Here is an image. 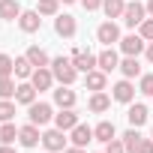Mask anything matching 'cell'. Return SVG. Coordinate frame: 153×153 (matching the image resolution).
I'll return each instance as SVG.
<instances>
[{
    "label": "cell",
    "instance_id": "obj_1",
    "mask_svg": "<svg viewBox=\"0 0 153 153\" xmlns=\"http://www.w3.org/2000/svg\"><path fill=\"white\" fill-rule=\"evenodd\" d=\"M51 72H54V78L60 84H72L75 78H78V69H75L72 57H54L51 60Z\"/></svg>",
    "mask_w": 153,
    "mask_h": 153
},
{
    "label": "cell",
    "instance_id": "obj_2",
    "mask_svg": "<svg viewBox=\"0 0 153 153\" xmlns=\"http://www.w3.org/2000/svg\"><path fill=\"white\" fill-rule=\"evenodd\" d=\"M144 18H147V6L138 3V0H129L126 9H123V21H126V27H141Z\"/></svg>",
    "mask_w": 153,
    "mask_h": 153
},
{
    "label": "cell",
    "instance_id": "obj_3",
    "mask_svg": "<svg viewBox=\"0 0 153 153\" xmlns=\"http://www.w3.org/2000/svg\"><path fill=\"white\" fill-rule=\"evenodd\" d=\"M30 111H27V117H30V123H36V126H45L48 120H54V108L48 105V102H33V105H27Z\"/></svg>",
    "mask_w": 153,
    "mask_h": 153
},
{
    "label": "cell",
    "instance_id": "obj_4",
    "mask_svg": "<svg viewBox=\"0 0 153 153\" xmlns=\"http://www.w3.org/2000/svg\"><path fill=\"white\" fill-rule=\"evenodd\" d=\"M96 39H99L105 48H111V45H114V42H120L123 36H120V27H117L114 21H105V24H99V27H96Z\"/></svg>",
    "mask_w": 153,
    "mask_h": 153
},
{
    "label": "cell",
    "instance_id": "obj_5",
    "mask_svg": "<svg viewBox=\"0 0 153 153\" xmlns=\"http://www.w3.org/2000/svg\"><path fill=\"white\" fill-rule=\"evenodd\" d=\"M42 144H45V150L48 153H63L66 150V135H63V129H48L45 135H42Z\"/></svg>",
    "mask_w": 153,
    "mask_h": 153
},
{
    "label": "cell",
    "instance_id": "obj_6",
    "mask_svg": "<svg viewBox=\"0 0 153 153\" xmlns=\"http://www.w3.org/2000/svg\"><path fill=\"white\" fill-rule=\"evenodd\" d=\"M120 51H123L126 57H138L141 51H147V45H144L141 33H138V36H135V33H129V36H123V39H120Z\"/></svg>",
    "mask_w": 153,
    "mask_h": 153
},
{
    "label": "cell",
    "instance_id": "obj_7",
    "mask_svg": "<svg viewBox=\"0 0 153 153\" xmlns=\"http://www.w3.org/2000/svg\"><path fill=\"white\" fill-rule=\"evenodd\" d=\"M72 63H75V69L78 72H93L96 66H99V60H96V54H90V51H72Z\"/></svg>",
    "mask_w": 153,
    "mask_h": 153
},
{
    "label": "cell",
    "instance_id": "obj_8",
    "mask_svg": "<svg viewBox=\"0 0 153 153\" xmlns=\"http://www.w3.org/2000/svg\"><path fill=\"white\" fill-rule=\"evenodd\" d=\"M30 84L42 93V90H48L51 84H54V72L48 69V66H42V69H33V75H30Z\"/></svg>",
    "mask_w": 153,
    "mask_h": 153
},
{
    "label": "cell",
    "instance_id": "obj_9",
    "mask_svg": "<svg viewBox=\"0 0 153 153\" xmlns=\"http://www.w3.org/2000/svg\"><path fill=\"white\" fill-rule=\"evenodd\" d=\"M54 126L63 129V132H72L75 126H78V114H75L72 108H60V114H54Z\"/></svg>",
    "mask_w": 153,
    "mask_h": 153
},
{
    "label": "cell",
    "instance_id": "obj_10",
    "mask_svg": "<svg viewBox=\"0 0 153 153\" xmlns=\"http://www.w3.org/2000/svg\"><path fill=\"white\" fill-rule=\"evenodd\" d=\"M75 30H78V24H75V18H72V15H57V18H54V33H57V36L72 39V36H75Z\"/></svg>",
    "mask_w": 153,
    "mask_h": 153
},
{
    "label": "cell",
    "instance_id": "obj_11",
    "mask_svg": "<svg viewBox=\"0 0 153 153\" xmlns=\"http://www.w3.org/2000/svg\"><path fill=\"white\" fill-rule=\"evenodd\" d=\"M39 24H42L39 9H27V12H21V15H18V27H21L24 33H36V30H39Z\"/></svg>",
    "mask_w": 153,
    "mask_h": 153
},
{
    "label": "cell",
    "instance_id": "obj_12",
    "mask_svg": "<svg viewBox=\"0 0 153 153\" xmlns=\"http://www.w3.org/2000/svg\"><path fill=\"white\" fill-rule=\"evenodd\" d=\"M111 96H114L117 102H126V105H129V102L135 99V87H132V81H129V78L117 81V84L111 87Z\"/></svg>",
    "mask_w": 153,
    "mask_h": 153
},
{
    "label": "cell",
    "instance_id": "obj_13",
    "mask_svg": "<svg viewBox=\"0 0 153 153\" xmlns=\"http://www.w3.org/2000/svg\"><path fill=\"white\" fill-rule=\"evenodd\" d=\"M75 90H69V84H60L57 90H54V105L57 108H75Z\"/></svg>",
    "mask_w": 153,
    "mask_h": 153
},
{
    "label": "cell",
    "instance_id": "obj_14",
    "mask_svg": "<svg viewBox=\"0 0 153 153\" xmlns=\"http://www.w3.org/2000/svg\"><path fill=\"white\" fill-rule=\"evenodd\" d=\"M126 120H129V126H144L147 123V105H141V102H129V111H126Z\"/></svg>",
    "mask_w": 153,
    "mask_h": 153
},
{
    "label": "cell",
    "instance_id": "obj_15",
    "mask_svg": "<svg viewBox=\"0 0 153 153\" xmlns=\"http://www.w3.org/2000/svg\"><path fill=\"white\" fill-rule=\"evenodd\" d=\"M18 141H21L24 147H36V144L42 141V135H39V126H36V123H27V126H21V129H18Z\"/></svg>",
    "mask_w": 153,
    "mask_h": 153
},
{
    "label": "cell",
    "instance_id": "obj_16",
    "mask_svg": "<svg viewBox=\"0 0 153 153\" xmlns=\"http://www.w3.org/2000/svg\"><path fill=\"white\" fill-rule=\"evenodd\" d=\"M21 12L24 9H21L18 0H0V18H3V21H15Z\"/></svg>",
    "mask_w": 153,
    "mask_h": 153
},
{
    "label": "cell",
    "instance_id": "obj_17",
    "mask_svg": "<svg viewBox=\"0 0 153 153\" xmlns=\"http://www.w3.org/2000/svg\"><path fill=\"white\" fill-rule=\"evenodd\" d=\"M90 141H93V129H90V126L78 123V126L72 129V144H75V147H87Z\"/></svg>",
    "mask_w": 153,
    "mask_h": 153
},
{
    "label": "cell",
    "instance_id": "obj_18",
    "mask_svg": "<svg viewBox=\"0 0 153 153\" xmlns=\"http://www.w3.org/2000/svg\"><path fill=\"white\" fill-rule=\"evenodd\" d=\"M87 105H90V111H93V114H102V111H108V108H111V96H108V93H102V90H96V93L90 96V102H87Z\"/></svg>",
    "mask_w": 153,
    "mask_h": 153
},
{
    "label": "cell",
    "instance_id": "obj_19",
    "mask_svg": "<svg viewBox=\"0 0 153 153\" xmlns=\"http://www.w3.org/2000/svg\"><path fill=\"white\" fill-rule=\"evenodd\" d=\"M93 138H96V141H102V144H108L111 138H117V129H114V123H111V120H102V123L93 129Z\"/></svg>",
    "mask_w": 153,
    "mask_h": 153
},
{
    "label": "cell",
    "instance_id": "obj_20",
    "mask_svg": "<svg viewBox=\"0 0 153 153\" xmlns=\"http://www.w3.org/2000/svg\"><path fill=\"white\" fill-rule=\"evenodd\" d=\"M96 60H99V69H102V72H114V69H120V60H117V54H114L111 48H105Z\"/></svg>",
    "mask_w": 153,
    "mask_h": 153
},
{
    "label": "cell",
    "instance_id": "obj_21",
    "mask_svg": "<svg viewBox=\"0 0 153 153\" xmlns=\"http://www.w3.org/2000/svg\"><path fill=\"white\" fill-rule=\"evenodd\" d=\"M36 87L33 84H18V90H15V102H21V105H33L36 102Z\"/></svg>",
    "mask_w": 153,
    "mask_h": 153
},
{
    "label": "cell",
    "instance_id": "obj_22",
    "mask_svg": "<svg viewBox=\"0 0 153 153\" xmlns=\"http://www.w3.org/2000/svg\"><path fill=\"white\" fill-rule=\"evenodd\" d=\"M27 60L36 66V69H42V66H51V60H48V54L39 48V45H30L27 48Z\"/></svg>",
    "mask_w": 153,
    "mask_h": 153
},
{
    "label": "cell",
    "instance_id": "obj_23",
    "mask_svg": "<svg viewBox=\"0 0 153 153\" xmlns=\"http://www.w3.org/2000/svg\"><path fill=\"white\" fill-rule=\"evenodd\" d=\"M120 72H123V78H141V63L138 57H126L120 63Z\"/></svg>",
    "mask_w": 153,
    "mask_h": 153
},
{
    "label": "cell",
    "instance_id": "obj_24",
    "mask_svg": "<svg viewBox=\"0 0 153 153\" xmlns=\"http://www.w3.org/2000/svg\"><path fill=\"white\" fill-rule=\"evenodd\" d=\"M123 147H126V153H138V144H141V135H138V129L132 126V129H126L123 132Z\"/></svg>",
    "mask_w": 153,
    "mask_h": 153
},
{
    "label": "cell",
    "instance_id": "obj_25",
    "mask_svg": "<svg viewBox=\"0 0 153 153\" xmlns=\"http://www.w3.org/2000/svg\"><path fill=\"white\" fill-rule=\"evenodd\" d=\"M102 9L108 18H123V9H126V0H102Z\"/></svg>",
    "mask_w": 153,
    "mask_h": 153
},
{
    "label": "cell",
    "instance_id": "obj_26",
    "mask_svg": "<svg viewBox=\"0 0 153 153\" xmlns=\"http://www.w3.org/2000/svg\"><path fill=\"white\" fill-rule=\"evenodd\" d=\"M84 84H87L93 93H96V90H105V72H102V69H93V72H87Z\"/></svg>",
    "mask_w": 153,
    "mask_h": 153
},
{
    "label": "cell",
    "instance_id": "obj_27",
    "mask_svg": "<svg viewBox=\"0 0 153 153\" xmlns=\"http://www.w3.org/2000/svg\"><path fill=\"white\" fill-rule=\"evenodd\" d=\"M12 75H18V78H30V75H33V63L27 60V54L24 57H15V72Z\"/></svg>",
    "mask_w": 153,
    "mask_h": 153
},
{
    "label": "cell",
    "instance_id": "obj_28",
    "mask_svg": "<svg viewBox=\"0 0 153 153\" xmlns=\"http://www.w3.org/2000/svg\"><path fill=\"white\" fill-rule=\"evenodd\" d=\"M15 90H18V84H15L12 75L9 78H0V99H15Z\"/></svg>",
    "mask_w": 153,
    "mask_h": 153
},
{
    "label": "cell",
    "instance_id": "obj_29",
    "mask_svg": "<svg viewBox=\"0 0 153 153\" xmlns=\"http://www.w3.org/2000/svg\"><path fill=\"white\" fill-rule=\"evenodd\" d=\"M15 138H18V129H15L12 120L0 126V144H15Z\"/></svg>",
    "mask_w": 153,
    "mask_h": 153
},
{
    "label": "cell",
    "instance_id": "obj_30",
    "mask_svg": "<svg viewBox=\"0 0 153 153\" xmlns=\"http://www.w3.org/2000/svg\"><path fill=\"white\" fill-rule=\"evenodd\" d=\"M12 117H15V102L0 99V123H9Z\"/></svg>",
    "mask_w": 153,
    "mask_h": 153
},
{
    "label": "cell",
    "instance_id": "obj_31",
    "mask_svg": "<svg viewBox=\"0 0 153 153\" xmlns=\"http://www.w3.org/2000/svg\"><path fill=\"white\" fill-rule=\"evenodd\" d=\"M12 72H15V60L9 54H0V78H9Z\"/></svg>",
    "mask_w": 153,
    "mask_h": 153
},
{
    "label": "cell",
    "instance_id": "obj_32",
    "mask_svg": "<svg viewBox=\"0 0 153 153\" xmlns=\"http://www.w3.org/2000/svg\"><path fill=\"white\" fill-rule=\"evenodd\" d=\"M60 0H39V15H57Z\"/></svg>",
    "mask_w": 153,
    "mask_h": 153
},
{
    "label": "cell",
    "instance_id": "obj_33",
    "mask_svg": "<svg viewBox=\"0 0 153 153\" xmlns=\"http://www.w3.org/2000/svg\"><path fill=\"white\" fill-rule=\"evenodd\" d=\"M138 33H141V39H144V42H153V18H144V21H141V27H138Z\"/></svg>",
    "mask_w": 153,
    "mask_h": 153
},
{
    "label": "cell",
    "instance_id": "obj_34",
    "mask_svg": "<svg viewBox=\"0 0 153 153\" xmlns=\"http://www.w3.org/2000/svg\"><path fill=\"white\" fill-rule=\"evenodd\" d=\"M138 90H141L144 96H153V72L141 75V84H138Z\"/></svg>",
    "mask_w": 153,
    "mask_h": 153
},
{
    "label": "cell",
    "instance_id": "obj_35",
    "mask_svg": "<svg viewBox=\"0 0 153 153\" xmlns=\"http://www.w3.org/2000/svg\"><path fill=\"white\" fill-rule=\"evenodd\" d=\"M105 153H126V147H123L120 138H111V141L105 144Z\"/></svg>",
    "mask_w": 153,
    "mask_h": 153
},
{
    "label": "cell",
    "instance_id": "obj_36",
    "mask_svg": "<svg viewBox=\"0 0 153 153\" xmlns=\"http://www.w3.org/2000/svg\"><path fill=\"white\" fill-rule=\"evenodd\" d=\"M138 153H153V138H141V144H138Z\"/></svg>",
    "mask_w": 153,
    "mask_h": 153
},
{
    "label": "cell",
    "instance_id": "obj_37",
    "mask_svg": "<svg viewBox=\"0 0 153 153\" xmlns=\"http://www.w3.org/2000/svg\"><path fill=\"white\" fill-rule=\"evenodd\" d=\"M81 6H84L87 12H93V9H99V6H102V0H81Z\"/></svg>",
    "mask_w": 153,
    "mask_h": 153
},
{
    "label": "cell",
    "instance_id": "obj_38",
    "mask_svg": "<svg viewBox=\"0 0 153 153\" xmlns=\"http://www.w3.org/2000/svg\"><path fill=\"white\" fill-rule=\"evenodd\" d=\"M63 153H84V147H75V144H72V147H66Z\"/></svg>",
    "mask_w": 153,
    "mask_h": 153
},
{
    "label": "cell",
    "instance_id": "obj_39",
    "mask_svg": "<svg viewBox=\"0 0 153 153\" xmlns=\"http://www.w3.org/2000/svg\"><path fill=\"white\" fill-rule=\"evenodd\" d=\"M0 153H15V147H12V144H3V147H0Z\"/></svg>",
    "mask_w": 153,
    "mask_h": 153
},
{
    "label": "cell",
    "instance_id": "obj_40",
    "mask_svg": "<svg viewBox=\"0 0 153 153\" xmlns=\"http://www.w3.org/2000/svg\"><path fill=\"white\" fill-rule=\"evenodd\" d=\"M147 60L153 63V42H147Z\"/></svg>",
    "mask_w": 153,
    "mask_h": 153
},
{
    "label": "cell",
    "instance_id": "obj_41",
    "mask_svg": "<svg viewBox=\"0 0 153 153\" xmlns=\"http://www.w3.org/2000/svg\"><path fill=\"white\" fill-rule=\"evenodd\" d=\"M144 6H147V15L153 18V0H147V3H144Z\"/></svg>",
    "mask_w": 153,
    "mask_h": 153
},
{
    "label": "cell",
    "instance_id": "obj_42",
    "mask_svg": "<svg viewBox=\"0 0 153 153\" xmlns=\"http://www.w3.org/2000/svg\"><path fill=\"white\" fill-rule=\"evenodd\" d=\"M63 3H78V0H63Z\"/></svg>",
    "mask_w": 153,
    "mask_h": 153
},
{
    "label": "cell",
    "instance_id": "obj_43",
    "mask_svg": "<svg viewBox=\"0 0 153 153\" xmlns=\"http://www.w3.org/2000/svg\"><path fill=\"white\" fill-rule=\"evenodd\" d=\"M150 138H153V135H150Z\"/></svg>",
    "mask_w": 153,
    "mask_h": 153
}]
</instances>
